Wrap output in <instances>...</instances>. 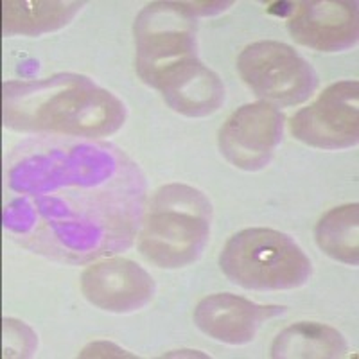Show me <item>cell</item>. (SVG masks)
Masks as SVG:
<instances>
[{
    "mask_svg": "<svg viewBox=\"0 0 359 359\" xmlns=\"http://www.w3.org/2000/svg\"><path fill=\"white\" fill-rule=\"evenodd\" d=\"M2 121L17 131L70 137H108L126 121L123 101L79 74L33 81H6Z\"/></svg>",
    "mask_w": 359,
    "mask_h": 359,
    "instance_id": "6da1fadb",
    "label": "cell"
},
{
    "mask_svg": "<svg viewBox=\"0 0 359 359\" xmlns=\"http://www.w3.org/2000/svg\"><path fill=\"white\" fill-rule=\"evenodd\" d=\"M210 203L196 189L165 185L155 194L140 233V253L158 268L189 266L210 236Z\"/></svg>",
    "mask_w": 359,
    "mask_h": 359,
    "instance_id": "7a4b0ae2",
    "label": "cell"
},
{
    "mask_svg": "<svg viewBox=\"0 0 359 359\" xmlns=\"http://www.w3.org/2000/svg\"><path fill=\"white\" fill-rule=\"evenodd\" d=\"M224 277L253 291H286L304 286L311 261L286 233L273 229H246L233 233L219 255Z\"/></svg>",
    "mask_w": 359,
    "mask_h": 359,
    "instance_id": "3957f363",
    "label": "cell"
},
{
    "mask_svg": "<svg viewBox=\"0 0 359 359\" xmlns=\"http://www.w3.org/2000/svg\"><path fill=\"white\" fill-rule=\"evenodd\" d=\"M137 74L151 86L163 70L196 57V18L185 2H153L135 20Z\"/></svg>",
    "mask_w": 359,
    "mask_h": 359,
    "instance_id": "277c9868",
    "label": "cell"
},
{
    "mask_svg": "<svg viewBox=\"0 0 359 359\" xmlns=\"http://www.w3.org/2000/svg\"><path fill=\"white\" fill-rule=\"evenodd\" d=\"M237 70L253 94L278 107L307 101L318 86L313 67L282 41L264 40L245 47L237 57Z\"/></svg>",
    "mask_w": 359,
    "mask_h": 359,
    "instance_id": "5b68a950",
    "label": "cell"
},
{
    "mask_svg": "<svg viewBox=\"0 0 359 359\" xmlns=\"http://www.w3.org/2000/svg\"><path fill=\"white\" fill-rule=\"evenodd\" d=\"M291 133L306 146L347 149L359 140V83L338 81L293 115Z\"/></svg>",
    "mask_w": 359,
    "mask_h": 359,
    "instance_id": "8992f818",
    "label": "cell"
},
{
    "mask_svg": "<svg viewBox=\"0 0 359 359\" xmlns=\"http://www.w3.org/2000/svg\"><path fill=\"white\" fill-rule=\"evenodd\" d=\"M284 115L259 101L237 108L219 130L221 155L241 171H261L271 162L282 140Z\"/></svg>",
    "mask_w": 359,
    "mask_h": 359,
    "instance_id": "52a82bcc",
    "label": "cell"
},
{
    "mask_svg": "<svg viewBox=\"0 0 359 359\" xmlns=\"http://www.w3.org/2000/svg\"><path fill=\"white\" fill-rule=\"evenodd\" d=\"M81 293L99 309L128 314L151 302L155 280L137 262L121 257L107 259L83 271Z\"/></svg>",
    "mask_w": 359,
    "mask_h": 359,
    "instance_id": "ba28073f",
    "label": "cell"
},
{
    "mask_svg": "<svg viewBox=\"0 0 359 359\" xmlns=\"http://www.w3.org/2000/svg\"><path fill=\"white\" fill-rule=\"evenodd\" d=\"M287 31L294 41L320 53L347 50L358 43V4L343 0L297 2L291 8Z\"/></svg>",
    "mask_w": 359,
    "mask_h": 359,
    "instance_id": "9c48e42d",
    "label": "cell"
},
{
    "mask_svg": "<svg viewBox=\"0 0 359 359\" xmlns=\"http://www.w3.org/2000/svg\"><path fill=\"white\" fill-rule=\"evenodd\" d=\"M282 313L280 306H259L237 294L216 293L198 302L192 318L208 338L226 345H245L255 338L266 320Z\"/></svg>",
    "mask_w": 359,
    "mask_h": 359,
    "instance_id": "30bf717a",
    "label": "cell"
},
{
    "mask_svg": "<svg viewBox=\"0 0 359 359\" xmlns=\"http://www.w3.org/2000/svg\"><path fill=\"white\" fill-rule=\"evenodd\" d=\"M169 108L185 117H207L219 110L224 101V86L217 74L207 69L198 57L163 70L153 81Z\"/></svg>",
    "mask_w": 359,
    "mask_h": 359,
    "instance_id": "8fae6325",
    "label": "cell"
},
{
    "mask_svg": "<svg viewBox=\"0 0 359 359\" xmlns=\"http://www.w3.org/2000/svg\"><path fill=\"white\" fill-rule=\"evenodd\" d=\"M85 2L78 0H4L2 34L4 36H40L65 27Z\"/></svg>",
    "mask_w": 359,
    "mask_h": 359,
    "instance_id": "7c38bea8",
    "label": "cell"
},
{
    "mask_svg": "<svg viewBox=\"0 0 359 359\" xmlns=\"http://www.w3.org/2000/svg\"><path fill=\"white\" fill-rule=\"evenodd\" d=\"M347 352V341L334 327L316 322H300L287 327L275 338V359H334Z\"/></svg>",
    "mask_w": 359,
    "mask_h": 359,
    "instance_id": "4fadbf2b",
    "label": "cell"
},
{
    "mask_svg": "<svg viewBox=\"0 0 359 359\" xmlns=\"http://www.w3.org/2000/svg\"><path fill=\"white\" fill-rule=\"evenodd\" d=\"M314 239L322 252L334 261L359 264V205H341L322 216L314 229Z\"/></svg>",
    "mask_w": 359,
    "mask_h": 359,
    "instance_id": "5bb4252c",
    "label": "cell"
}]
</instances>
